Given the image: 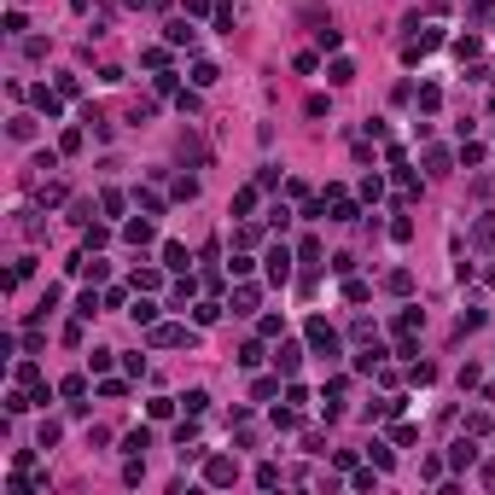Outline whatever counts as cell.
Listing matches in <instances>:
<instances>
[{
	"label": "cell",
	"mask_w": 495,
	"mask_h": 495,
	"mask_svg": "<svg viewBox=\"0 0 495 495\" xmlns=\"http://www.w3.org/2000/svg\"><path fill=\"white\" fill-rule=\"evenodd\" d=\"M234 478H239V460H234V455H210V460H204V484L227 489V484H234Z\"/></svg>",
	"instance_id": "obj_1"
},
{
	"label": "cell",
	"mask_w": 495,
	"mask_h": 495,
	"mask_svg": "<svg viewBox=\"0 0 495 495\" xmlns=\"http://www.w3.org/2000/svg\"><path fill=\"white\" fill-rule=\"evenodd\" d=\"M309 350H315V356H326V361H333V356H338V333H333V326H326L321 315H315V321H309Z\"/></svg>",
	"instance_id": "obj_2"
},
{
	"label": "cell",
	"mask_w": 495,
	"mask_h": 495,
	"mask_svg": "<svg viewBox=\"0 0 495 495\" xmlns=\"http://www.w3.org/2000/svg\"><path fill=\"white\" fill-rule=\"evenodd\" d=\"M286 280H291V251L274 245V251H268V286H286Z\"/></svg>",
	"instance_id": "obj_3"
},
{
	"label": "cell",
	"mask_w": 495,
	"mask_h": 495,
	"mask_svg": "<svg viewBox=\"0 0 495 495\" xmlns=\"http://www.w3.org/2000/svg\"><path fill=\"white\" fill-rule=\"evenodd\" d=\"M152 344L158 350H169V344H198L192 326H152Z\"/></svg>",
	"instance_id": "obj_4"
},
{
	"label": "cell",
	"mask_w": 495,
	"mask_h": 495,
	"mask_svg": "<svg viewBox=\"0 0 495 495\" xmlns=\"http://www.w3.org/2000/svg\"><path fill=\"white\" fill-rule=\"evenodd\" d=\"M297 367H303V344H280V350H274V373H297Z\"/></svg>",
	"instance_id": "obj_5"
},
{
	"label": "cell",
	"mask_w": 495,
	"mask_h": 495,
	"mask_svg": "<svg viewBox=\"0 0 495 495\" xmlns=\"http://www.w3.org/2000/svg\"><path fill=\"white\" fill-rule=\"evenodd\" d=\"M187 262H192V257H187V245H175V239L163 245V268H169V274H187Z\"/></svg>",
	"instance_id": "obj_6"
},
{
	"label": "cell",
	"mask_w": 495,
	"mask_h": 495,
	"mask_svg": "<svg viewBox=\"0 0 495 495\" xmlns=\"http://www.w3.org/2000/svg\"><path fill=\"white\" fill-rule=\"evenodd\" d=\"M146 449H152V432H146V425H140V432H128V437H123V455H128V460H140Z\"/></svg>",
	"instance_id": "obj_7"
},
{
	"label": "cell",
	"mask_w": 495,
	"mask_h": 495,
	"mask_svg": "<svg viewBox=\"0 0 495 495\" xmlns=\"http://www.w3.org/2000/svg\"><path fill=\"white\" fill-rule=\"evenodd\" d=\"M163 36H169V47H198V29H187V24H169V29H163Z\"/></svg>",
	"instance_id": "obj_8"
},
{
	"label": "cell",
	"mask_w": 495,
	"mask_h": 495,
	"mask_svg": "<svg viewBox=\"0 0 495 495\" xmlns=\"http://www.w3.org/2000/svg\"><path fill=\"white\" fill-rule=\"evenodd\" d=\"M99 210H105V216H123V210H128V198H123L117 187H105V192H99Z\"/></svg>",
	"instance_id": "obj_9"
},
{
	"label": "cell",
	"mask_w": 495,
	"mask_h": 495,
	"mask_svg": "<svg viewBox=\"0 0 495 495\" xmlns=\"http://www.w3.org/2000/svg\"><path fill=\"white\" fill-rule=\"evenodd\" d=\"M192 321H198V326H216V321H222V303H216V297H204V303L192 309Z\"/></svg>",
	"instance_id": "obj_10"
},
{
	"label": "cell",
	"mask_w": 495,
	"mask_h": 495,
	"mask_svg": "<svg viewBox=\"0 0 495 495\" xmlns=\"http://www.w3.org/2000/svg\"><path fill=\"white\" fill-rule=\"evenodd\" d=\"M420 326H425V315H420V309H402V315H396V333H402V338H414Z\"/></svg>",
	"instance_id": "obj_11"
},
{
	"label": "cell",
	"mask_w": 495,
	"mask_h": 495,
	"mask_svg": "<svg viewBox=\"0 0 495 495\" xmlns=\"http://www.w3.org/2000/svg\"><path fill=\"white\" fill-rule=\"evenodd\" d=\"M123 239H128V245H152V222H146V216H140V222H128V227H123Z\"/></svg>",
	"instance_id": "obj_12"
},
{
	"label": "cell",
	"mask_w": 495,
	"mask_h": 495,
	"mask_svg": "<svg viewBox=\"0 0 495 495\" xmlns=\"http://www.w3.org/2000/svg\"><path fill=\"white\" fill-rule=\"evenodd\" d=\"M163 286V268H135V291H158Z\"/></svg>",
	"instance_id": "obj_13"
},
{
	"label": "cell",
	"mask_w": 495,
	"mask_h": 495,
	"mask_svg": "<svg viewBox=\"0 0 495 495\" xmlns=\"http://www.w3.org/2000/svg\"><path fill=\"white\" fill-rule=\"evenodd\" d=\"M251 309H257V286H239L234 291V315H251Z\"/></svg>",
	"instance_id": "obj_14"
},
{
	"label": "cell",
	"mask_w": 495,
	"mask_h": 495,
	"mask_svg": "<svg viewBox=\"0 0 495 495\" xmlns=\"http://www.w3.org/2000/svg\"><path fill=\"white\" fill-rule=\"evenodd\" d=\"M472 460H478V449H472V443H455V455H449V466H455V472H466V466H472Z\"/></svg>",
	"instance_id": "obj_15"
},
{
	"label": "cell",
	"mask_w": 495,
	"mask_h": 495,
	"mask_svg": "<svg viewBox=\"0 0 495 495\" xmlns=\"http://www.w3.org/2000/svg\"><path fill=\"white\" fill-rule=\"evenodd\" d=\"M128 315H135V326H158V303H146V297H140V303L128 309Z\"/></svg>",
	"instance_id": "obj_16"
},
{
	"label": "cell",
	"mask_w": 495,
	"mask_h": 495,
	"mask_svg": "<svg viewBox=\"0 0 495 495\" xmlns=\"http://www.w3.org/2000/svg\"><path fill=\"white\" fill-rule=\"evenodd\" d=\"M326 82H338V88H344V82H356V64H350V59H333V70H326Z\"/></svg>",
	"instance_id": "obj_17"
},
{
	"label": "cell",
	"mask_w": 495,
	"mask_h": 495,
	"mask_svg": "<svg viewBox=\"0 0 495 495\" xmlns=\"http://www.w3.org/2000/svg\"><path fill=\"white\" fill-rule=\"evenodd\" d=\"M146 414H152V420H169V414H175V396H152V402H146Z\"/></svg>",
	"instance_id": "obj_18"
},
{
	"label": "cell",
	"mask_w": 495,
	"mask_h": 495,
	"mask_svg": "<svg viewBox=\"0 0 495 495\" xmlns=\"http://www.w3.org/2000/svg\"><path fill=\"white\" fill-rule=\"evenodd\" d=\"M297 257H303V268H321V239H303V245H297Z\"/></svg>",
	"instance_id": "obj_19"
},
{
	"label": "cell",
	"mask_w": 495,
	"mask_h": 495,
	"mask_svg": "<svg viewBox=\"0 0 495 495\" xmlns=\"http://www.w3.org/2000/svg\"><path fill=\"white\" fill-rule=\"evenodd\" d=\"M181 408H187V414H204V408H210V390H187V396H181Z\"/></svg>",
	"instance_id": "obj_20"
},
{
	"label": "cell",
	"mask_w": 495,
	"mask_h": 495,
	"mask_svg": "<svg viewBox=\"0 0 495 495\" xmlns=\"http://www.w3.org/2000/svg\"><path fill=\"white\" fill-rule=\"evenodd\" d=\"M36 111H41V117H59V93H47V88H36Z\"/></svg>",
	"instance_id": "obj_21"
},
{
	"label": "cell",
	"mask_w": 495,
	"mask_h": 495,
	"mask_svg": "<svg viewBox=\"0 0 495 495\" xmlns=\"http://www.w3.org/2000/svg\"><path fill=\"white\" fill-rule=\"evenodd\" d=\"M59 396H88V379L70 373V379H59Z\"/></svg>",
	"instance_id": "obj_22"
},
{
	"label": "cell",
	"mask_w": 495,
	"mask_h": 495,
	"mask_svg": "<svg viewBox=\"0 0 495 495\" xmlns=\"http://www.w3.org/2000/svg\"><path fill=\"white\" fill-rule=\"evenodd\" d=\"M216 76H222L216 64H192V82H198V88H216Z\"/></svg>",
	"instance_id": "obj_23"
},
{
	"label": "cell",
	"mask_w": 495,
	"mask_h": 495,
	"mask_svg": "<svg viewBox=\"0 0 495 495\" xmlns=\"http://www.w3.org/2000/svg\"><path fill=\"white\" fill-rule=\"evenodd\" d=\"M385 286H390V291H396V297H402V291H414V274H408V268H396V274H390V280H385Z\"/></svg>",
	"instance_id": "obj_24"
},
{
	"label": "cell",
	"mask_w": 495,
	"mask_h": 495,
	"mask_svg": "<svg viewBox=\"0 0 495 495\" xmlns=\"http://www.w3.org/2000/svg\"><path fill=\"white\" fill-rule=\"evenodd\" d=\"M76 315H82V321H93V315H99V297H93V291H82V297H76Z\"/></svg>",
	"instance_id": "obj_25"
},
{
	"label": "cell",
	"mask_w": 495,
	"mask_h": 495,
	"mask_svg": "<svg viewBox=\"0 0 495 495\" xmlns=\"http://www.w3.org/2000/svg\"><path fill=\"white\" fill-rule=\"evenodd\" d=\"M12 140H36V117H12Z\"/></svg>",
	"instance_id": "obj_26"
},
{
	"label": "cell",
	"mask_w": 495,
	"mask_h": 495,
	"mask_svg": "<svg viewBox=\"0 0 495 495\" xmlns=\"http://www.w3.org/2000/svg\"><path fill=\"white\" fill-rule=\"evenodd\" d=\"M390 239H396V245H408V239H414V222L396 216V222H390Z\"/></svg>",
	"instance_id": "obj_27"
},
{
	"label": "cell",
	"mask_w": 495,
	"mask_h": 495,
	"mask_svg": "<svg viewBox=\"0 0 495 495\" xmlns=\"http://www.w3.org/2000/svg\"><path fill=\"white\" fill-rule=\"evenodd\" d=\"M315 41H321V53H333V47H338L344 36H338V29H333V24H321V29H315Z\"/></svg>",
	"instance_id": "obj_28"
},
{
	"label": "cell",
	"mask_w": 495,
	"mask_h": 495,
	"mask_svg": "<svg viewBox=\"0 0 495 495\" xmlns=\"http://www.w3.org/2000/svg\"><path fill=\"white\" fill-rule=\"evenodd\" d=\"M257 192H262V187H245V192L234 198V210H239V216H251V210H257Z\"/></svg>",
	"instance_id": "obj_29"
},
{
	"label": "cell",
	"mask_w": 495,
	"mask_h": 495,
	"mask_svg": "<svg viewBox=\"0 0 495 495\" xmlns=\"http://www.w3.org/2000/svg\"><path fill=\"white\" fill-rule=\"evenodd\" d=\"M257 484H262V489L280 484V466H274V460H262V466H257Z\"/></svg>",
	"instance_id": "obj_30"
},
{
	"label": "cell",
	"mask_w": 495,
	"mask_h": 495,
	"mask_svg": "<svg viewBox=\"0 0 495 495\" xmlns=\"http://www.w3.org/2000/svg\"><path fill=\"white\" fill-rule=\"evenodd\" d=\"M425 169L443 175V169H449V152H437V146H432V152H425Z\"/></svg>",
	"instance_id": "obj_31"
},
{
	"label": "cell",
	"mask_w": 495,
	"mask_h": 495,
	"mask_svg": "<svg viewBox=\"0 0 495 495\" xmlns=\"http://www.w3.org/2000/svg\"><path fill=\"white\" fill-rule=\"evenodd\" d=\"M135 198H140V210H146V216H163V198H158V192H135Z\"/></svg>",
	"instance_id": "obj_32"
},
{
	"label": "cell",
	"mask_w": 495,
	"mask_h": 495,
	"mask_svg": "<svg viewBox=\"0 0 495 495\" xmlns=\"http://www.w3.org/2000/svg\"><path fill=\"white\" fill-rule=\"evenodd\" d=\"M18 385H41V367H36V361H18Z\"/></svg>",
	"instance_id": "obj_33"
},
{
	"label": "cell",
	"mask_w": 495,
	"mask_h": 495,
	"mask_svg": "<svg viewBox=\"0 0 495 495\" xmlns=\"http://www.w3.org/2000/svg\"><path fill=\"white\" fill-rule=\"evenodd\" d=\"M408 379H414V385H432L437 367H432V361H414V373H408Z\"/></svg>",
	"instance_id": "obj_34"
},
{
	"label": "cell",
	"mask_w": 495,
	"mask_h": 495,
	"mask_svg": "<svg viewBox=\"0 0 495 495\" xmlns=\"http://www.w3.org/2000/svg\"><path fill=\"white\" fill-rule=\"evenodd\" d=\"M274 425L280 432H297V408H274Z\"/></svg>",
	"instance_id": "obj_35"
},
{
	"label": "cell",
	"mask_w": 495,
	"mask_h": 495,
	"mask_svg": "<svg viewBox=\"0 0 495 495\" xmlns=\"http://www.w3.org/2000/svg\"><path fill=\"white\" fill-rule=\"evenodd\" d=\"M478 245H495V216H484V222H478Z\"/></svg>",
	"instance_id": "obj_36"
},
{
	"label": "cell",
	"mask_w": 495,
	"mask_h": 495,
	"mask_svg": "<svg viewBox=\"0 0 495 495\" xmlns=\"http://www.w3.org/2000/svg\"><path fill=\"white\" fill-rule=\"evenodd\" d=\"M187 12H192V18H204V12H210V0H187Z\"/></svg>",
	"instance_id": "obj_37"
},
{
	"label": "cell",
	"mask_w": 495,
	"mask_h": 495,
	"mask_svg": "<svg viewBox=\"0 0 495 495\" xmlns=\"http://www.w3.org/2000/svg\"><path fill=\"white\" fill-rule=\"evenodd\" d=\"M489 111H495V99H489Z\"/></svg>",
	"instance_id": "obj_38"
}]
</instances>
